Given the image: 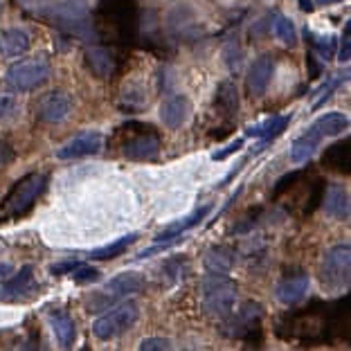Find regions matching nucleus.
Returning <instances> with one entry per match:
<instances>
[{"mask_svg":"<svg viewBox=\"0 0 351 351\" xmlns=\"http://www.w3.org/2000/svg\"><path fill=\"white\" fill-rule=\"evenodd\" d=\"M189 113H191V104L185 95H171L160 106V117L167 129H178V126H182L187 122Z\"/></svg>","mask_w":351,"mask_h":351,"instance_id":"nucleus-17","label":"nucleus"},{"mask_svg":"<svg viewBox=\"0 0 351 351\" xmlns=\"http://www.w3.org/2000/svg\"><path fill=\"white\" fill-rule=\"evenodd\" d=\"M347 129H349V117L347 115H342V113H326L322 117H317L308 131H313L315 135H320V138H324V135L333 138V135H340L342 131H347Z\"/></svg>","mask_w":351,"mask_h":351,"instance_id":"nucleus-25","label":"nucleus"},{"mask_svg":"<svg viewBox=\"0 0 351 351\" xmlns=\"http://www.w3.org/2000/svg\"><path fill=\"white\" fill-rule=\"evenodd\" d=\"M47 182L45 173H27L21 180L14 182L10 194L3 198L0 203V221H16L23 219L25 214L32 212V207L38 201V196L43 194Z\"/></svg>","mask_w":351,"mask_h":351,"instance_id":"nucleus-5","label":"nucleus"},{"mask_svg":"<svg viewBox=\"0 0 351 351\" xmlns=\"http://www.w3.org/2000/svg\"><path fill=\"white\" fill-rule=\"evenodd\" d=\"M50 77H52V66L45 59H25V61H16L14 66H10L5 79L14 90L27 93V90H34L38 86H43Z\"/></svg>","mask_w":351,"mask_h":351,"instance_id":"nucleus-8","label":"nucleus"},{"mask_svg":"<svg viewBox=\"0 0 351 351\" xmlns=\"http://www.w3.org/2000/svg\"><path fill=\"white\" fill-rule=\"evenodd\" d=\"M122 147H124V156L129 160H156L158 154H160V135L151 126V129L126 140Z\"/></svg>","mask_w":351,"mask_h":351,"instance_id":"nucleus-15","label":"nucleus"},{"mask_svg":"<svg viewBox=\"0 0 351 351\" xmlns=\"http://www.w3.org/2000/svg\"><path fill=\"white\" fill-rule=\"evenodd\" d=\"M232 266H234V250L228 248V245H219V248H212L210 252H207L205 268L210 270V273L226 275L232 270Z\"/></svg>","mask_w":351,"mask_h":351,"instance_id":"nucleus-27","label":"nucleus"},{"mask_svg":"<svg viewBox=\"0 0 351 351\" xmlns=\"http://www.w3.org/2000/svg\"><path fill=\"white\" fill-rule=\"evenodd\" d=\"M300 10L302 12H313L315 10V3H313V0H300Z\"/></svg>","mask_w":351,"mask_h":351,"instance_id":"nucleus-41","label":"nucleus"},{"mask_svg":"<svg viewBox=\"0 0 351 351\" xmlns=\"http://www.w3.org/2000/svg\"><path fill=\"white\" fill-rule=\"evenodd\" d=\"M349 29H351V23L347 21V25H345V36H342V45H340V52H338L340 63H347V61H349V57H351V52H349V43H351V38H349Z\"/></svg>","mask_w":351,"mask_h":351,"instance_id":"nucleus-37","label":"nucleus"},{"mask_svg":"<svg viewBox=\"0 0 351 351\" xmlns=\"http://www.w3.org/2000/svg\"><path fill=\"white\" fill-rule=\"evenodd\" d=\"M73 279L79 284H86V282H97L99 279V270L97 268H93V266H75L73 268Z\"/></svg>","mask_w":351,"mask_h":351,"instance_id":"nucleus-35","label":"nucleus"},{"mask_svg":"<svg viewBox=\"0 0 351 351\" xmlns=\"http://www.w3.org/2000/svg\"><path fill=\"white\" fill-rule=\"evenodd\" d=\"M32 45V36L27 29L23 27H10L0 32V52L5 57H21L25 54Z\"/></svg>","mask_w":351,"mask_h":351,"instance_id":"nucleus-19","label":"nucleus"},{"mask_svg":"<svg viewBox=\"0 0 351 351\" xmlns=\"http://www.w3.org/2000/svg\"><path fill=\"white\" fill-rule=\"evenodd\" d=\"M273 32H275V36H277L284 45L293 47L295 43H298V32H295L293 21H291V19H286L284 14H275V16H273Z\"/></svg>","mask_w":351,"mask_h":351,"instance_id":"nucleus-31","label":"nucleus"},{"mask_svg":"<svg viewBox=\"0 0 351 351\" xmlns=\"http://www.w3.org/2000/svg\"><path fill=\"white\" fill-rule=\"evenodd\" d=\"M95 36L113 45H133L140 29L138 0H99L93 16Z\"/></svg>","mask_w":351,"mask_h":351,"instance_id":"nucleus-1","label":"nucleus"},{"mask_svg":"<svg viewBox=\"0 0 351 351\" xmlns=\"http://www.w3.org/2000/svg\"><path fill=\"white\" fill-rule=\"evenodd\" d=\"M171 347V342L167 340V338H145L140 342V349L142 351H165V349H169Z\"/></svg>","mask_w":351,"mask_h":351,"instance_id":"nucleus-36","label":"nucleus"},{"mask_svg":"<svg viewBox=\"0 0 351 351\" xmlns=\"http://www.w3.org/2000/svg\"><path fill=\"white\" fill-rule=\"evenodd\" d=\"M0 10H3V0H0Z\"/></svg>","mask_w":351,"mask_h":351,"instance_id":"nucleus-43","label":"nucleus"},{"mask_svg":"<svg viewBox=\"0 0 351 351\" xmlns=\"http://www.w3.org/2000/svg\"><path fill=\"white\" fill-rule=\"evenodd\" d=\"M322 162L326 169H331V171L349 173L351 171V167H349L351 165V142L342 140V142H336V145H331L324 151Z\"/></svg>","mask_w":351,"mask_h":351,"instance_id":"nucleus-21","label":"nucleus"},{"mask_svg":"<svg viewBox=\"0 0 351 351\" xmlns=\"http://www.w3.org/2000/svg\"><path fill=\"white\" fill-rule=\"evenodd\" d=\"M226 324H223V333L228 338H237L248 342L252 347L261 345V320H263V306L259 302H245V304L239 308V313H230L226 317Z\"/></svg>","mask_w":351,"mask_h":351,"instance_id":"nucleus-7","label":"nucleus"},{"mask_svg":"<svg viewBox=\"0 0 351 351\" xmlns=\"http://www.w3.org/2000/svg\"><path fill=\"white\" fill-rule=\"evenodd\" d=\"M237 295V282L228 275L210 273L201 279V304L205 313L214 320H226L230 313H234Z\"/></svg>","mask_w":351,"mask_h":351,"instance_id":"nucleus-4","label":"nucleus"},{"mask_svg":"<svg viewBox=\"0 0 351 351\" xmlns=\"http://www.w3.org/2000/svg\"><path fill=\"white\" fill-rule=\"evenodd\" d=\"M212 212V205H203V207H198V210L191 214V217H187L185 221H178V223H173V226H169V228H165L160 234H158L156 239L158 241H171V239H185L182 234L187 232V230H191V228H196L198 223H201L207 214Z\"/></svg>","mask_w":351,"mask_h":351,"instance_id":"nucleus-24","label":"nucleus"},{"mask_svg":"<svg viewBox=\"0 0 351 351\" xmlns=\"http://www.w3.org/2000/svg\"><path fill=\"white\" fill-rule=\"evenodd\" d=\"M324 189H326V182L322 178H315L313 185H311V189H308V198H306V203H304V210H302V214H304V217L313 214L317 207L322 205Z\"/></svg>","mask_w":351,"mask_h":351,"instance_id":"nucleus-33","label":"nucleus"},{"mask_svg":"<svg viewBox=\"0 0 351 351\" xmlns=\"http://www.w3.org/2000/svg\"><path fill=\"white\" fill-rule=\"evenodd\" d=\"M75 101L66 90H52L43 95V99L38 101L36 117L45 124H59L63 119H68V115L73 113Z\"/></svg>","mask_w":351,"mask_h":351,"instance_id":"nucleus-11","label":"nucleus"},{"mask_svg":"<svg viewBox=\"0 0 351 351\" xmlns=\"http://www.w3.org/2000/svg\"><path fill=\"white\" fill-rule=\"evenodd\" d=\"M21 115V101L10 93H0V122H12Z\"/></svg>","mask_w":351,"mask_h":351,"instance_id":"nucleus-32","label":"nucleus"},{"mask_svg":"<svg viewBox=\"0 0 351 351\" xmlns=\"http://www.w3.org/2000/svg\"><path fill=\"white\" fill-rule=\"evenodd\" d=\"M277 336L286 340H302V342H331V329H329V315H326V306L320 302H313L308 308L291 311L282 317L277 326Z\"/></svg>","mask_w":351,"mask_h":351,"instance_id":"nucleus-2","label":"nucleus"},{"mask_svg":"<svg viewBox=\"0 0 351 351\" xmlns=\"http://www.w3.org/2000/svg\"><path fill=\"white\" fill-rule=\"evenodd\" d=\"M36 14H41L47 23H54L59 29L70 32L75 36L97 38L84 0H43L36 5Z\"/></svg>","mask_w":351,"mask_h":351,"instance_id":"nucleus-3","label":"nucleus"},{"mask_svg":"<svg viewBox=\"0 0 351 351\" xmlns=\"http://www.w3.org/2000/svg\"><path fill=\"white\" fill-rule=\"evenodd\" d=\"M308 289H311L308 273H304V270H295L293 275H286L284 279H279L277 286H275V295L282 304L295 306L306 298Z\"/></svg>","mask_w":351,"mask_h":351,"instance_id":"nucleus-13","label":"nucleus"},{"mask_svg":"<svg viewBox=\"0 0 351 351\" xmlns=\"http://www.w3.org/2000/svg\"><path fill=\"white\" fill-rule=\"evenodd\" d=\"M101 147H104V135L99 131H86V133L75 135V138L68 140L63 147H59L57 158L59 160H77V158L99 154Z\"/></svg>","mask_w":351,"mask_h":351,"instance_id":"nucleus-12","label":"nucleus"},{"mask_svg":"<svg viewBox=\"0 0 351 351\" xmlns=\"http://www.w3.org/2000/svg\"><path fill=\"white\" fill-rule=\"evenodd\" d=\"M289 124H291V115H275V117L266 119L263 124L250 126L245 133L252 135V138H261L263 142H270V140H275L277 135H282Z\"/></svg>","mask_w":351,"mask_h":351,"instance_id":"nucleus-26","label":"nucleus"},{"mask_svg":"<svg viewBox=\"0 0 351 351\" xmlns=\"http://www.w3.org/2000/svg\"><path fill=\"white\" fill-rule=\"evenodd\" d=\"M317 142H320V135H315L313 131H308L306 135H302V138L295 140V142H293V147H291V158H293V162H306L308 158L315 154Z\"/></svg>","mask_w":351,"mask_h":351,"instance_id":"nucleus-28","label":"nucleus"},{"mask_svg":"<svg viewBox=\"0 0 351 351\" xmlns=\"http://www.w3.org/2000/svg\"><path fill=\"white\" fill-rule=\"evenodd\" d=\"M315 5H338V3H342V0H313Z\"/></svg>","mask_w":351,"mask_h":351,"instance_id":"nucleus-42","label":"nucleus"},{"mask_svg":"<svg viewBox=\"0 0 351 351\" xmlns=\"http://www.w3.org/2000/svg\"><path fill=\"white\" fill-rule=\"evenodd\" d=\"M214 106L217 110L228 119V122H232V117L237 115L239 110V90L237 86L230 82H221L219 88H217V97H214Z\"/></svg>","mask_w":351,"mask_h":351,"instance_id":"nucleus-22","label":"nucleus"},{"mask_svg":"<svg viewBox=\"0 0 351 351\" xmlns=\"http://www.w3.org/2000/svg\"><path fill=\"white\" fill-rule=\"evenodd\" d=\"M79 266L77 261H63V263H54V266L50 268L52 275H63V273H73V268Z\"/></svg>","mask_w":351,"mask_h":351,"instance_id":"nucleus-40","label":"nucleus"},{"mask_svg":"<svg viewBox=\"0 0 351 351\" xmlns=\"http://www.w3.org/2000/svg\"><path fill=\"white\" fill-rule=\"evenodd\" d=\"M84 61H86V68L99 79L115 77L119 73V68H122V59H119V54L115 50H110V47H88Z\"/></svg>","mask_w":351,"mask_h":351,"instance_id":"nucleus-14","label":"nucleus"},{"mask_svg":"<svg viewBox=\"0 0 351 351\" xmlns=\"http://www.w3.org/2000/svg\"><path fill=\"white\" fill-rule=\"evenodd\" d=\"M306 68H308V77H320L322 75V63L317 61V57L313 52H308L306 54Z\"/></svg>","mask_w":351,"mask_h":351,"instance_id":"nucleus-38","label":"nucleus"},{"mask_svg":"<svg viewBox=\"0 0 351 351\" xmlns=\"http://www.w3.org/2000/svg\"><path fill=\"white\" fill-rule=\"evenodd\" d=\"M241 147H243V140L239 138V140H234V142H232V145H228V149L217 151V154H214L212 158H214V160H226V158H228L230 154H237V151L241 149Z\"/></svg>","mask_w":351,"mask_h":351,"instance_id":"nucleus-39","label":"nucleus"},{"mask_svg":"<svg viewBox=\"0 0 351 351\" xmlns=\"http://www.w3.org/2000/svg\"><path fill=\"white\" fill-rule=\"evenodd\" d=\"M273 73H275L273 54H261V57L252 61L248 75H245V90H248L250 97H261L268 90Z\"/></svg>","mask_w":351,"mask_h":351,"instance_id":"nucleus-16","label":"nucleus"},{"mask_svg":"<svg viewBox=\"0 0 351 351\" xmlns=\"http://www.w3.org/2000/svg\"><path fill=\"white\" fill-rule=\"evenodd\" d=\"M140 317V306L135 302H126V304L113 306V311H108L106 315H101L97 322L93 324V333L99 340H113L117 336H122L138 322Z\"/></svg>","mask_w":351,"mask_h":351,"instance_id":"nucleus-9","label":"nucleus"},{"mask_svg":"<svg viewBox=\"0 0 351 351\" xmlns=\"http://www.w3.org/2000/svg\"><path fill=\"white\" fill-rule=\"evenodd\" d=\"M322 205L329 217L338 221L349 219V191L342 185H331L329 189H324Z\"/></svg>","mask_w":351,"mask_h":351,"instance_id":"nucleus-20","label":"nucleus"},{"mask_svg":"<svg viewBox=\"0 0 351 351\" xmlns=\"http://www.w3.org/2000/svg\"><path fill=\"white\" fill-rule=\"evenodd\" d=\"M50 322H52V331L57 336L59 345L61 347H73V342L77 338V322L73 315L63 313V311H52L50 315Z\"/></svg>","mask_w":351,"mask_h":351,"instance_id":"nucleus-23","label":"nucleus"},{"mask_svg":"<svg viewBox=\"0 0 351 351\" xmlns=\"http://www.w3.org/2000/svg\"><path fill=\"white\" fill-rule=\"evenodd\" d=\"M32 289H34V268L23 266L12 279L0 284V300H19Z\"/></svg>","mask_w":351,"mask_h":351,"instance_id":"nucleus-18","label":"nucleus"},{"mask_svg":"<svg viewBox=\"0 0 351 351\" xmlns=\"http://www.w3.org/2000/svg\"><path fill=\"white\" fill-rule=\"evenodd\" d=\"M304 173H306L304 169H298V171H291V173L282 176V178H279V180L275 182V187H273V198H275V201H277V198L282 196V194H286V191H289Z\"/></svg>","mask_w":351,"mask_h":351,"instance_id":"nucleus-34","label":"nucleus"},{"mask_svg":"<svg viewBox=\"0 0 351 351\" xmlns=\"http://www.w3.org/2000/svg\"><path fill=\"white\" fill-rule=\"evenodd\" d=\"M145 284H147V279L140 273H122L110 279L99 293H93L90 298L86 300V308L90 311V313H101V311L117 304L119 300H126L129 295L140 293L145 289Z\"/></svg>","mask_w":351,"mask_h":351,"instance_id":"nucleus-6","label":"nucleus"},{"mask_svg":"<svg viewBox=\"0 0 351 351\" xmlns=\"http://www.w3.org/2000/svg\"><path fill=\"white\" fill-rule=\"evenodd\" d=\"M349 270H351V248L349 243L333 245L326 250L322 259V282L336 291L349 289Z\"/></svg>","mask_w":351,"mask_h":351,"instance_id":"nucleus-10","label":"nucleus"},{"mask_svg":"<svg viewBox=\"0 0 351 351\" xmlns=\"http://www.w3.org/2000/svg\"><path fill=\"white\" fill-rule=\"evenodd\" d=\"M138 239V234H126L122 239H117V241H113L110 245H106V248H99V250H93L88 257L90 259H97V261H108V259H115L119 257V254H124V250L129 248V245Z\"/></svg>","mask_w":351,"mask_h":351,"instance_id":"nucleus-29","label":"nucleus"},{"mask_svg":"<svg viewBox=\"0 0 351 351\" xmlns=\"http://www.w3.org/2000/svg\"><path fill=\"white\" fill-rule=\"evenodd\" d=\"M306 34V41L313 47V54H317L322 61H331L336 57V38L333 36H317L313 32H304Z\"/></svg>","mask_w":351,"mask_h":351,"instance_id":"nucleus-30","label":"nucleus"}]
</instances>
